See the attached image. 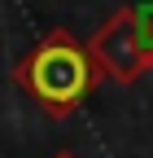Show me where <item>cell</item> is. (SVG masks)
Segmentation results:
<instances>
[{"label": "cell", "instance_id": "cell-2", "mask_svg": "<svg viewBox=\"0 0 153 158\" xmlns=\"http://www.w3.org/2000/svg\"><path fill=\"white\" fill-rule=\"evenodd\" d=\"M88 53L92 66H96L101 84H136V79L149 70L144 53L136 44V18H131V5H118L105 22L88 35Z\"/></svg>", "mask_w": 153, "mask_h": 158}, {"label": "cell", "instance_id": "cell-3", "mask_svg": "<svg viewBox=\"0 0 153 158\" xmlns=\"http://www.w3.org/2000/svg\"><path fill=\"white\" fill-rule=\"evenodd\" d=\"M131 18H136V44H140L144 62H149V70H153V0L131 5Z\"/></svg>", "mask_w": 153, "mask_h": 158}, {"label": "cell", "instance_id": "cell-4", "mask_svg": "<svg viewBox=\"0 0 153 158\" xmlns=\"http://www.w3.org/2000/svg\"><path fill=\"white\" fill-rule=\"evenodd\" d=\"M53 158H79V154H70V149H61V154H53Z\"/></svg>", "mask_w": 153, "mask_h": 158}, {"label": "cell", "instance_id": "cell-1", "mask_svg": "<svg viewBox=\"0 0 153 158\" xmlns=\"http://www.w3.org/2000/svg\"><path fill=\"white\" fill-rule=\"evenodd\" d=\"M13 84L48 118H70L88 101V92L101 84V75L92 66V53H88L83 40H74L66 27H53L13 66Z\"/></svg>", "mask_w": 153, "mask_h": 158}]
</instances>
